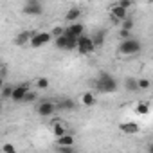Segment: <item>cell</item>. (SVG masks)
I'll return each mask as SVG.
<instances>
[{
	"label": "cell",
	"instance_id": "6da1fadb",
	"mask_svg": "<svg viewBox=\"0 0 153 153\" xmlns=\"http://www.w3.org/2000/svg\"><path fill=\"white\" fill-rule=\"evenodd\" d=\"M117 79L114 76H110L108 72H99V78L96 79V88L99 92H105V94H112L117 90Z\"/></svg>",
	"mask_w": 153,
	"mask_h": 153
},
{
	"label": "cell",
	"instance_id": "7a4b0ae2",
	"mask_svg": "<svg viewBox=\"0 0 153 153\" xmlns=\"http://www.w3.org/2000/svg\"><path fill=\"white\" fill-rule=\"evenodd\" d=\"M142 49V43L135 38H130V40H123L119 43V52L124 54V56H133V54H139Z\"/></svg>",
	"mask_w": 153,
	"mask_h": 153
},
{
	"label": "cell",
	"instance_id": "3957f363",
	"mask_svg": "<svg viewBox=\"0 0 153 153\" xmlns=\"http://www.w3.org/2000/svg\"><path fill=\"white\" fill-rule=\"evenodd\" d=\"M76 51H78L79 54H83V56L92 54V52L96 51V47H94V43H92V38L87 36V34L79 36V38H78V43H76Z\"/></svg>",
	"mask_w": 153,
	"mask_h": 153
},
{
	"label": "cell",
	"instance_id": "277c9868",
	"mask_svg": "<svg viewBox=\"0 0 153 153\" xmlns=\"http://www.w3.org/2000/svg\"><path fill=\"white\" fill-rule=\"evenodd\" d=\"M56 110H58L56 108V103L54 101H49V99H42L38 103V106H36V114L40 117H51V115H54Z\"/></svg>",
	"mask_w": 153,
	"mask_h": 153
},
{
	"label": "cell",
	"instance_id": "5b68a950",
	"mask_svg": "<svg viewBox=\"0 0 153 153\" xmlns=\"http://www.w3.org/2000/svg\"><path fill=\"white\" fill-rule=\"evenodd\" d=\"M63 34H65L67 38H74V40H78L79 36H83V34H85V25H83L81 22H74V24H70V25H67V27H65Z\"/></svg>",
	"mask_w": 153,
	"mask_h": 153
},
{
	"label": "cell",
	"instance_id": "8992f818",
	"mask_svg": "<svg viewBox=\"0 0 153 153\" xmlns=\"http://www.w3.org/2000/svg\"><path fill=\"white\" fill-rule=\"evenodd\" d=\"M51 40H52V36H51L49 33H33V36H31V40H29V45H31L33 49H38V47L47 45Z\"/></svg>",
	"mask_w": 153,
	"mask_h": 153
},
{
	"label": "cell",
	"instance_id": "52a82bcc",
	"mask_svg": "<svg viewBox=\"0 0 153 153\" xmlns=\"http://www.w3.org/2000/svg\"><path fill=\"white\" fill-rule=\"evenodd\" d=\"M31 90V85L29 83H20V85H16V87H13V92H11V101L13 103H22L24 101V96L27 94Z\"/></svg>",
	"mask_w": 153,
	"mask_h": 153
},
{
	"label": "cell",
	"instance_id": "ba28073f",
	"mask_svg": "<svg viewBox=\"0 0 153 153\" xmlns=\"http://www.w3.org/2000/svg\"><path fill=\"white\" fill-rule=\"evenodd\" d=\"M22 11L25 15L36 16V15H42L43 13V6H42V2H38V0H27V2L24 4V7H22Z\"/></svg>",
	"mask_w": 153,
	"mask_h": 153
},
{
	"label": "cell",
	"instance_id": "9c48e42d",
	"mask_svg": "<svg viewBox=\"0 0 153 153\" xmlns=\"http://www.w3.org/2000/svg\"><path fill=\"white\" fill-rule=\"evenodd\" d=\"M108 11H110V15H112L114 22H123L124 18H128V11H126V9H123V7H119L117 4H112Z\"/></svg>",
	"mask_w": 153,
	"mask_h": 153
},
{
	"label": "cell",
	"instance_id": "30bf717a",
	"mask_svg": "<svg viewBox=\"0 0 153 153\" xmlns=\"http://www.w3.org/2000/svg\"><path fill=\"white\" fill-rule=\"evenodd\" d=\"M51 128H52V135L58 139V137H63L65 133H67V126L59 121V119H54L52 121V124H51Z\"/></svg>",
	"mask_w": 153,
	"mask_h": 153
},
{
	"label": "cell",
	"instance_id": "8fae6325",
	"mask_svg": "<svg viewBox=\"0 0 153 153\" xmlns=\"http://www.w3.org/2000/svg\"><path fill=\"white\" fill-rule=\"evenodd\" d=\"M68 146H74V135L65 133L63 137L56 139V148H68Z\"/></svg>",
	"mask_w": 153,
	"mask_h": 153
},
{
	"label": "cell",
	"instance_id": "7c38bea8",
	"mask_svg": "<svg viewBox=\"0 0 153 153\" xmlns=\"http://www.w3.org/2000/svg\"><path fill=\"white\" fill-rule=\"evenodd\" d=\"M81 16V9L79 7H70L67 13H65V20L67 22H70V24H74V22H78V18Z\"/></svg>",
	"mask_w": 153,
	"mask_h": 153
},
{
	"label": "cell",
	"instance_id": "4fadbf2b",
	"mask_svg": "<svg viewBox=\"0 0 153 153\" xmlns=\"http://www.w3.org/2000/svg\"><path fill=\"white\" fill-rule=\"evenodd\" d=\"M31 36H33V33H29V31H22V33H18V34H16V38H15V45L22 47V45L29 43Z\"/></svg>",
	"mask_w": 153,
	"mask_h": 153
},
{
	"label": "cell",
	"instance_id": "5bb4252c",
	"mask_svg": "<svg viewBox=\"0 0 153 153\" xmlns=\"http://www.w3.org/2000/svg\"><path fill=\"white\" fill-rule=\"evenodd\" d=\"M90 38H92V43H94V47L97 49V47H101V45L105 43V38H106V31L99 29V31H96V34H94V36H90Z\"/></svg>",
	"mask_w": 153,
	"mask_h": 153
},
{
	"label": "cell",
	"instance_id": "9a60e30c",
	"mask_svg": "<svg viewBox=\"0 0 153 153\" xmlns=\"http://www.w3.org/2000/svg\"><path fill=\"white\" fill-rule=\"evenodd\" d=\"M119 128H121V131H123V133H128V135H131V133H137V131H139V124H137V123H123Z\"/></svg>",
	"mask_w": 153,
	"mask_h": 153
},
{
	"label": "cell",
	"instance_id": "2e32d148",
	"mask_svg": "<svg viewBox=\"0 0 153 153\" xmlns=\"http://www.w3.org/2000/svg\"><path fill=\"white\" fill-rule=\"evenodd\" d=\"M81 105L83 106H94L96 105V96L92 94V92H85V94H81Z\"/></svg>",
	"mask_w": 153,
	"mask_h": 153
},
{
	"label": "cell",
	"instance_id": "e0dca14e",
	"mask_svg": "<svg viewBox=\"0 0 153 153\" xmlns=\"http://www.w3.org/2000/svg\"><path fill=\"white\" fill-rule=\"evenodd\" d=\"M56 108H61V110L70 112V110L76 108V101L74 99H63V101H59V105H56Z\"/></svg>",
	"mask_w": 153,
	"mask_h": 153
},
{
	"label": "cell",
	"instance_id": "ac0fdd59",
	"mask_svg": "<svg viewBox=\"0 0 153 153\" xmlns=\"http://www.w3.org/2000/svg\"><path fill=\"white\" fill-rule=\"evenodd\" d=\"M124 88H126L128 92H139V88H137V79H135V78H126Z\"/></svg>",
	"mask_w": 153,
	"mask_h": 153
},
{
	"label": "cell",
	"instance_id": "d6986e66",
	"mask_svg": "<svg viewBox=\"0 0 153 153\" xmlns=\"http://www.w3.org/2000/svg\"><path fill=\"white\" fill-rule=\"evenodd\" d=\"M151 87V81L148 79V78H140V79H137V88L139 90H148Z\"/></svg>",
	"mask_w": 153,
	"mask_h": 153
},
{
	"label": "cell",
	"instance_id": "ffe728a7",
	"mask_svg": "<svg viewBox=\"0 0 153 153\" xmlns=\"http://www.w3.org/2000/svg\"><path fill=\"white\" fill-rule=\"evenodd\" d=\"M11 92H13V85H4L2 90H0V97H2V99H9Z\"/></svg>",
	"mask_w": 153,
	"mask_h": 153
},
{
	"label": "cell",
	"instance_id": "44dd1931",
	"mask_svg": "<svg viewBox=\"0 0 153 153\" xmlns=\"http://www.w3.org/2000/svg\"><path fill=\"white\" fill-rule=\"evenodd\" d=\"M49 85H51V81H49L47 78H38V79H36V87H38L40 90H47Z\"/></svg>",
	"mask_w": 153,
	"mask_h": 153
},
{
	"label": "cell",
	"instance_id": "7402d4cb",
	"mask_svg": "<svg viewBox=\"0 0 153 153\" xmlns=\"http://www.w3.org/2000/svg\"><path fill=\"white\" fill-rule=\"evenodd\" d=\"M121 29H123V31H131V29H133V20H131L130 16L124 18V20L121 22Z\"/></svg>",
	"mask_w": 153,
	"mask_h": 153
},
{
	"label": "cell",
	"instance_id": "603a6c76",
	"mask_svg": "<svg viewBox=\"0 0 153 153\" xmlns=\"http://www.w3.org/2000/svg\"><path fill=\"white\" fill-rule=\"evenodd\" d=\"M38 99V96H36V92H33V90H29L25 96H24V101L22 103H33V101H36Z\"/></svg>",
	"mask_w": 153,
	"mask_h": 153
},
{
	"label": "cell",
	"instance_id": "cb8c5ba5",
	"mask_svg": "<svg viewBox=\"0 0 153 153\" xmlns=\"http://www.w3.org/2000/svg\"><path fill=\"white\" fill-rule=\"evenodd\" d=\"M135 112H137L139 115H146V114L149 112V106H148L146 103H140V105H137V108H135Z\"/></svg>",
	"mask_w": 153,
	"mask_h": 153
},
{
	"label": "cell",
	"instance_id": "d4e9b609",
	"mask_svg": "<svg viewBox=\"0 0 153 153\" xmlns=\"http://www.w3.org/2000/svg\"><path fill=\"white\" fill-rule=\"evenodd\" d=\"M63 31H65V27L56 25V27H52V33H49V34H51V36H54V38H58V36H61V34H63Z\"/></svg>",
	"mask_w": 153,
	"mask_h": 153
},
{
	"label": "cell",
	"instance_id": "484cf974",
	"mask_svg": "<svg viewBox=\"0 0 153 153\" xmlns=\"http://www.w3.org/2000/svg\"><path fill=\"white\" fill-rule=\"evenodd\" d=\"M2 151H4V153H16V148H15V144L6 142V144L2 146Z\"/></svg>",
	"mask_w": 153,
	"mask_h": 153
},
{
	"label": "cell",
	"instance_id": "4316f807",
	"mask_svg": "<svg viewBox=\"0 0 153 153\" xmlns=\"http://www.w3.org/2000/svg\"><path fill=\"white\" fill-rule=\"evenodd\" d=\"M115 4H117L119 7H123V9H126V11H128V7H131V4H133V2H130V0H119V2H115Z\"/></svg>",
	"mask_w": 153,
	"mask_h": 153
},
{
	"label": "cell",
	"instance_id": "83f0119b",
	"mask_svg": "<svg viewBox=\"0 0 153 153\" xmlns=\"http://www.w3.org/2000/svg\"><path fill=\"white\" fill-rule=\"evenodd\" d=\"M58 153H78L74 146H68V148H58Z\"/></svg>",
	"mask_w": 153,
	"mask_h": 153
},
{
	"label": "cell",
	"instance_id": "f1b7e54d",
	"mask_svg": "<svg viewBox=\"0 0 153 153\" xmlns=\"http://www.w3.org/2000/svg\"><path fill=\"white\" fill-rule=\"evenodd\" d=\"M119 36L123 38V40H130L131 36H130V31H123V29H119Z\"/></svg>",
	"mask_w": 153,
	"mask_h": 153
},
{
	"label": "cell",
	"instance_id": "f546056e",
	"mask_svg": "<svg viewBox=\"0 0 153 153\" xmlns=\"http://www.w3.org/2000/svg\"><path fill=\"white\" fill-rule=\"evenodd\" d=\"M6 85V81H4V78H2V76H0V90H2V87Z\"/></svg>",
	"mask_w": 153,
	"mask_h": 153
},
{
	"label": "cell",
	"instance_id": "4dcf8cb0",
	"mask_svg": "<svg viewBox=\"0 0 153 153\" xmlns=\"http://www.w3.org/2000/svg\"><path fill=\"white\" fill-rule=\"evenodd\" d=\"M2 70H4V65H2V63H0V76H2Z\"/></svg>",
	"mask_w": 153,
	"mask_h": 153
},
{
	"label": "cell",
	"instance_id": "1f68e13d",
	"mask_svg": "<svg viewBox=\"0 0 153 153\" xmlns=\"http://www.w3.org/2000/svg\"><path fill=\"white\" fill-rule=\"evenodd\" d=\"M0 112H2V101H0Z\"/></svg>",
	"mask_w": 153,
	"mask_h": 153
}]
</instances>
